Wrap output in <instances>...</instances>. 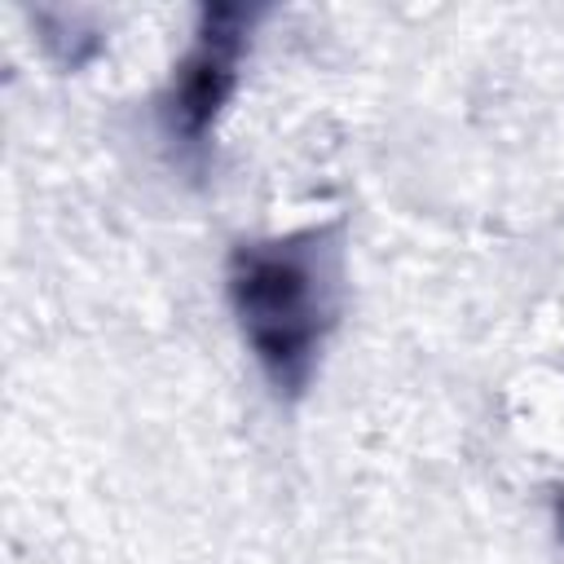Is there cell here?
I'll list each match as a JSON object with an SVG mask.
<instances>
[{
	"label": "cell",
	"instance_id": "6da1fadb",
	"mask_svg": "<svg viewBox=\"0 0 564 564\" xmlns=\"http://www.w3.org/2000/svg\"><path fill=\"white\" fill-rule=\"evenodd\" d=\"M238 330L278 392H304L335 322V247L326 234L242 242L225 269Z\"/></svg>",
	"mask_w": 564,
	"mask_h": 564
},
{
	"label": "cell",
	"instance_id": "7a4b0ae2",
	"mask_svg": "<svg viewBox=\"0 0 564 564\" xmlns=\"http://www.w3.org/2000/svg\"><path fill=\"white\" fill-rule=\"evenodd\" d=\"M251 18H256V9H242V4H207L203 9L194 44L181 57L176 79L163 101L167 132L181 137L185 145H203L220 106L229 101V93L238 84V62L247 53Z\"/></svg>",
	"mask_w": 564,
	"mask_h": 564
}]
</instances>
